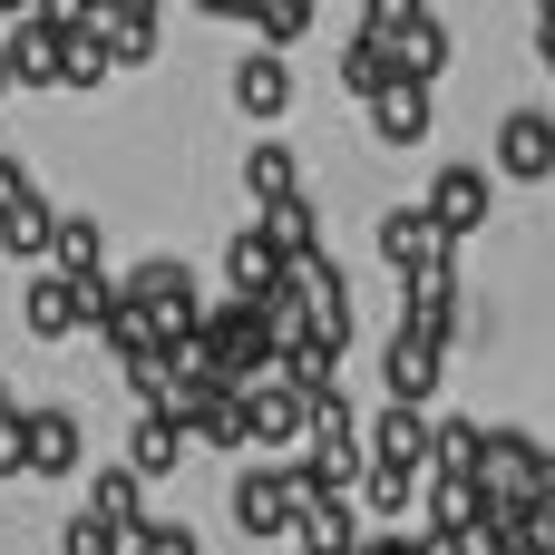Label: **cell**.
Returning a JSON list of instances; mask_svg holds the SVG:
<instances>
[{
  "label": "cell",
  "mask_w": 555,
  "mask_h": 555,
  "mask_svg": "<svg viewBox=\"0 0 555 555\" xmlns=\"http://www.w3.org/2000/svg\"><path fill=\"white\" fill-rule=\"evenodd\" d=\"M302 507H312V478H302V459H273V468H244L234 478V527L244 537H293L302 527Z\"/></svg>",
  "instance_id": "1"
},
{
  "label": "cell",
  "mask_w": 555,
  "mask_h": 555,
  "mask_svg": "<svg viewBox=\"0 0 555 555\" xmlns=\"http://www.w3.org/2000/svg\"><path fill=\"white\" fill-rule=\"evenodd\" d=\"M302 439H312V390H293V380H244V449L302 459Z\"/></svg>",
  "instance_id": "2"
},
{
  "label": "cell",
  "mask_w": 555,
  "mask_h": 555,
  "mask_svg": "<svg viewBox=\"0 0 555 555\" xmlns=\"http://www.w3.org/2000/svg\"><path fill=\"white\" fill-rule=\"evenodd\" d=\"M555 478V459L537 439H517V429H488V449H478V488H488V507H537Z\"/></svg>",
  "instance_id": "3"
},
{
  "label": "cell",
  "mask_w": 555,
  "mask_h": 555,
  "mask_svg": "<svg viewBox=\"0 0 555 555\" xmlns=\"http://www.w3.org/2000/svg\"><path fill=\"white\" fill-rule=\"evenodd\" d=\"M127 293L156 312L166 351H185V341L205 332V293H195V273H185V263H166V254H156V263H137V273H127Z\"/></svg>",
  "instance_id": "4"
},
{
  "label": "cell",
  "mask_w": 555,
  "mask_h": 555,
  "mask_svg": "<svg viewBox=\"0 0 555 555\" xmlns=\"http://www.w3.org/2000/svg\"><path fill=\"white\" fill-rule=\"evenodd\" d=\"M420 205H429V224H439L449 244H468V234L498 215V166H439Z\"/></svg>",
  "instance_id": "5"
},
{
  "label": "cell",
  "mask_w": 555,
  "mask_h": 555,
  "mask_svg": "<svg viewBox=\"0 0 555 555\" xmlns=\"http://www.w3.org/2000/svg\"><path fill=\"white\" fill-rule=\"evenodd\" d=\"M498 176L507 185H546L555 176V117L546 107H507L498 117Z\"/></svg>",
  "instance_id": "6"
},
{
  "label": "cell",
  "mask_w": 555,
  "mask_h": 555,
  "mask_svg": "<svg viewBox=\"0 0 555 555\" xmlns=\"http://www.w3.org/2000/svg\"><path fill=\"white\" fill-rule=\"evenodd\" d=\"M449 322H459V244H449L429 273H400V332L449 341Z\"/></svg>",
  "instance_id": "7"
},
{
  "label": "cell",
  "mask_w": 555,
  "mask_h": 555,
  "mask_svg": "<svg viewBox=\"0 0 555 555\" xmlns=\"http://www.w3.org/2000/svg\"><path fill=\"white\" fill-rule=\"evenodd\" d=\"M439 380H449V341H429V332H400V341L380 351V390H390V400L429 410V400H439Z\"/></svg>",
  "instance_id": "8"
},
{
  "label": "cell",
  "mask_w": 555,
  "mask_h": 555,
  "mask_svg": "<svg viewBox=\"0 0 555 555\" xmlns=\"http://www.w3.org/2000/svg\"><path fill=\"white\" fill-rule=\"evenodd\" d=\"M59 49H68V29H59L49 10H20V20H10V39H0V59H10V78H20V88H59Z\"/></svg>",
  "instance_id": "9"
},
{
  "label": "cell",
  "mask_w": 555,
  "mask_h": 555,
  "mask_svg": "<svg viewBox=\"0 0 555 555\" xmlns=\"http://www.w3.org/2000/svg\"><path fill=\"white\" fill-rule=\"evenodd\" d=\"M234 107H244L254 127H283V117H293V59H283V49H254V59L234 68Z\"/></svg>",
  "instance_id": "10"
},
{
  "label": "cell",
  "mask_w": 555,
  "mask_h": 555,
  "mask_svg": "<svg viewBox=\"0 0 555 555\" xmlns=\"http://www.w3.org/2000/svg\"><path fill=\"white\" fill-rule=\"evenodd\" d=\"M439 254H449V234L429 224V205H390V215H380V263H390V273H429Z\"/></svg>",
  "instance_id": "11"
},
{
  "label": "cell",
  "mask_w": 555,
  "mask_h": 555,
  "mask_svg": "<svg viewBox=\"0 0 555 555\" xmlns=\"http://www.w3.org/2000/svg\"><path fill=\"white\" fill-rule=\"evenodd\" d=\"M224 283H234L244 302H273V293L293 283V263H283V244L254 224V234H234V244H224Z\"/></svg>",
  "instance_id": "12"
},
{
  "label": "cell",
  "mask_w": 555,
  "mask_h": 555,
  "mask_svg": "<svg viewBox=\"0 0 555 555\" xmlns=\"http://www.w3.org/2000/svg\"><path fill=\"white\" fill-rule=\"evenodd\" d=\"M127 468L156 488V478H176L185 468V420L176 410H137V429H127Z\"/></svg>",
  "instance_id": "13"
},
{
  "label": "cell",
  "mask_w": 555,
  "mask_h": 555,
  "mask_svg": "<svg viewBox=\"0 0 555 555\" xmlns=\"http://www.w3.org/2000/svg\"><path fill=\"white\" fill-rule=\"evenodd\" d=\"M371 137H380V146H420V137H429V78H390V88L371 98Z\"/></svg>",
  "instance_id": "14"
},
{
  "label": "cell",
  "mask_w": 555,
  "mask_h": 555,
  "mask_svg": "<svg viewBox=\"0 0 555 555\" xmlns=\"http://www.w3.org/2000/svg\"><path fill=\"white\" fill-rule=\"evenodd\" d=\"M371 459H380V468H410V478H420V468H429V410L390 400V410L371 420Z\"/></svg>",
  "instance_id": "15"
},
{
  "label": "cell",
  "mask_w": 555,
  "mask_h": 555,
  "mask_svg": "<svg viewBox=\"0 0 555 555\" xmlns=\"http://www.w3.org/2000/svg\"><path fill=\"white\" fill-rule=\"evenodd\" d=\"M390 78H400V39H390V29H351V49H341V88L371 107Z\"/></svg>",
  "instance_id": "16"
},
{
  "label": "cell",
  "mask_w": 555,
  "mask_h": 555,
  "mask_svg": "<svg viewBox=\"0 0 555 555\" xmlns=\"http://www.w3.org/2000/svg\"><path fill=\"white\" fill-rule=\"evenodd\" d=\"M20 322H29L39 341L78 332V283H68V273H49V263H29V293H20Z\"/></svg>",
  "instance_id": "17"
},
{
  "label": "cell",
  "mask_w": 555,
  "mask_h": 555,
  "mask_svg": "<svg viewBox=\"0 0 555 555\" xmlns=\"http://www.w3.org/2000/svg\"><path fill=\"white\" fill-rule=\"evenodd\" d=\"M88 517H107L117 537H137V527H156V517H146V478H137L127 459H117V468H98V478H88Z\"/></svg>",
  "instance_id": "18"
},
{
  "label": "cell",
  "mask_w": 555,
  "mask_h": 555,
  "mask_svg": "<svg viewBox=\"0 0 555 555\" xmlns=\"http://www.w3.org/2000/svg\"><path fill=\"white\" fill-rule=\"evenodd\" d=\"M20 429H29V478H68L78 468V420L68 410H20Z\"/></svg>",
  "instance_id": "19"
},
{
  "label": "cell",
  "mask_w": 555,
  "mask_h": 555,
  "mask_svg": "<svg viewBox=\"0 0 555 555\" xmlns=\"http://www.w3.org/2000/svg\"><path fill=\"white\" fill-rule=\"evenodd\" d=\"M293 546H302V555H361V517H351V498H312L302 527H293Z\"/></svg>",
  "instance_id": "20"
},
{
  "label": "cell",
  "mask_w": 555,
  "mask_h": 555,
  "mask_svg": "<svg viewBox=\"0 0 555 555\" xmlns=\"http://www.w3.org/2000/svg\"><path fill=\"white\" fill-rule=\"evenodd\" d=\"M107 78H117V49H107L98 20H78L68 49H59V88H107Z\"/></svg>",
  "instance_id": "21"
},
{
  "label": "cell",
  "mask_w": 555,
  "mask_h": 555,
  "mask_svg": "<svg viewBox=\"0 0 555 555\" xmlns=\"http://www.w3.org/2000/svg\"><path fill=\"white\" fill-rule=\"evenodd\" d=\"M98 29H107L117 68H146L156 59V0H117V10H98Z\"/></svg>",
  "instance_id": "22"
},
{
  "label": "cell",
  "mask_w": 555,
  "mask_h": 555,
  "mask_svg": "<svg viewBox=\"0 0 555 555\" xmlns=\"http://www.w3.org/2000/svg\"><path fill=\"white\" fill-rule=\"evenodd\" d=\"M244 185H254V205H283V195H302V156H293L283 137H263V146L244 156Z\"/></svg>",
  "instance_id": "23"
},
{
  "label": "cell",
  "mask_w": 555,
  "mask_h": 555,
  "mask_svg": "<svg viewBox=\"0 0 555 555\" xmlns=\"http://www.w3.org/2000/svg\"><path fill=\"white\" fill-rule=\"evenodd\" d=\"M478 449H488L478 420H429V468L439 478H478Z\"/></svg>",
  "instance_id": "24"
},
{
  "label": "cell",
  "mask_w": 555,
  "mask_h": 555,
  "mask_svg": "<svg viewBox=\"0 0 555 555\" xmlns=\"http://www.w3.org/2000/svg\"><path fill=\"white\" fill-rule=\"evenodd\" d=\"M49 234H59V215H49L39 195L0 215V254H20V263H49Z\"/></svg>",
  "instance_id": "25"
},
{
  "label": "cell",
  "mask_w": 555,
  "mask_h": 555,
  "mask_svg": "<svg viewBox=\"0 0 555 555\" xmlns=\"http://www.w3.org/2000/svg\"><path fill=\"white\" fill-rule=\"evenodd\" d=\"M439 68H449V20L429 10L420 29H400V78H429L439 88Z\"/></svg>",
  "instance_id": "26"
},
{
  "label": "cell",
  "mask_w": 555,
  "mask_h": 555,
  "mask_svg": "<svg viewBox=\"0 0 555 555\" xmlns=\"http://www.w3.org/2000/svg\"><path fill=\"white\" fill-rule=\"evenodd\" d=\"M263 234L283 244V263H302V254H322V224H312V205H302V195H283V205H263Z\"/></svg>",
  "instance_id": "27"
},
{
  "label": "cell",
  "mask_w": 555,
  "mask_h": 555,
  "mask_svg": "<svg viewBox=\"0 0 555 555\" xmlns=\"http://www.w3.org/2000/svg\"><path fill=\"white\" fill-rule=\"evenodd\" d=\"M49 273H98V224H88V215H59V234H49Z\"/></svg>",
  "instance_id": "28"
},
{
  "label": "cell",
  "mask_w": 555,
  "mask_h": 555,
  "mask_svg": "<svg viewBox=\"0 0 555 555\" xmlns=\"http://www.w3.org/2000/svg\"><path fill=\"white\" fill-rule=\"evenodd\" d=\"M244 20H254V39H263V49H293V39L312 29V0H254Z\"/></svg>",
  "instance_id": "29"
},
{
  "label": "cell",
  "mask_w": 555,
  "mask_h": 555,
  "mask_svg": "<svg viewBox=\"0 0 555 555\" xmlns=\"http://www.w3.org/2000/svg\"><path fill=\"white\" fill-rule=\"evenodd\" d=\"M410 498H420V478H410V468H380V459H371V478H361V507H371V517H400Z\"/></svg>",
  "instance_id": "30"
},
{
  "label": "cell",
  "mask_w": 555,
  "mask_h": 555,
  "mask_svg": "<svg viewBox=\"0 0 555 555\" xmlns=\"http://www.w3.org/2000/svg\"><path fill=\"white\" fill-rule=\"evenodd\" d=\"M127 555H205V546H195V527H166V517H156V527L127 537Z\"/></svg>",
  "instance_id": "31"
},
{
  "label": "cell",
  "mask_w": 555,
  "mask_h": 555,
  "mask_svg": "<svg viewBox=\"0 0 555 555\" xmlns=\"http://www.w3.org/2000/svg\"><path fill=\"white\" fill-rule=\"evenodd\" d=\"M420 20H429V0H361V29H390V39H400V29H420Z\"/></svg>",
  "instance_id": "32"
},
{
  "label": "cell",
  "mask_w": 555,
  "mask_h": 555,
  "mask_svg": "<svg viewBox=\"0 0 555 555\" xmlns=\"http://www.w3.org/2000/svg\"><path fill=\"white\" fill-rule=\"evenodd\" d=\"M68 555H127V537L107 517H68Z\"/></svg>",
  "instance_id": "33"
},
{
  "label": "cell",
  "mask_w": 555,
  "mask_h": 555,
  "mask_svg": "<svg viewBox=\"0 0 555 555\" xmlns=\"http://www.w3.org/2000/svg\"><path fill=\"white\" fill-rule=\"evenodd\" d=\"M0 478H29V429H20V410L0 420Z\"/></svg>",
  "instance_id": "34"
},
{
  "label": "cell",
  "mask_w": 555,
  "mask_h": 555,
  "mask_svg": "<svg viewBox=\"0 0 555 555\" xmlns=\"http://www.w3.org/2000/svg\"><path fill=\"white\" fill-rule=\"evenodd\" d=\"M29 195H39V176H29L20 156H0V215H10V205H29Z\"/></svg>",
  "instance_id": "35"
},
{
  "label": "cell",
  "mask_w": 555,
  "mask_h": 555,
  "mask_svg": "<svg viewBox=\"0 0 555 555\" xmlns=\"http://www.w3.org/2000/svg\"><path fill=\"white\" fill-rule=\"evenodd\" d=\"M195 10H205V20H244L254 0H195Z\"/></svg>",
  "instance_id": "36"
},
{
  "label": "cell",
  "mask_w": 555,
  "mask_h": 555,
  "mask_svg": "<svg viewBox=\"0 0 555 555\" xmlns=\"http://www.w3.org/2000/svg\"><path fill=\"white\" fill-rule=\"evenodd\" d=\"M537 59H546V78H555V20H537Z\"/></svg>",
  "instance_id": "37"
},
{
  "label": "cell",
  "mask_w": 555,
  "mask_h": 555,
  "mask_svg": "<svg viewBox=\"0 0 555 555\" xmlns=\"http://www.w3.org/2000/svg\"><path fill=\"white\" fill-rule=\"evenodd\" d=\"M10 88H20V78H10V59H0V98H10Z\"/></svg>",
  "instance_id": "38"
},
{
  "label": "cell",
  "mask_w": 555,
  "mask_h": 555,
  "mask_svg": "<svg viewBox=\"0 0 555 555\" xmlns=\"http://www.w3.org/2000/svg\"><path fill=\"white\" fill-rule=\"evenodd\" d=\"M0 420H10V390H0Z\"/></svg>",
  "instance_id": "39"
},
{
  "label": "cell",
  "mask_w": 555,
  "mask_h": 555,
  "mask_svg": "<svg viewBox=\"0 0 555 555\" xmlns=\"http://www.w3.org/2000/svg\"><path fill=\"white\" fill-rule=\"evenodd\" d=\"M537 10H546V20H555V0H537Z\"/></svg>",
  "instance_id": "40"
}]
</instances>
